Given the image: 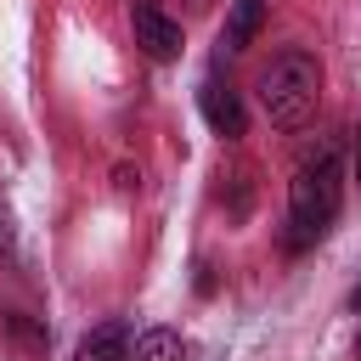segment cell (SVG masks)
<instances>
[{
	"instance_id": "obj_13",
	"label": "cell",
	"mask_w": 361,
	"mask_h": 361,
	"mask_svg": "<svg viewBox=\"0 0 361 361\" xmlns=\"http://www.w3.org/2000/svg\"><path fill=\"white\" fill-rule=\"evenodd\" d=\"M355 355H361V338H355Z\"/></svg>"
},
{
	"instance_id": "obj_4",
	"label": "cell",
	"mask_w": 361,
	"mask_h": 361,
	"mask_svg": "<svg viewBox=\"0 0 361 361\" xmlns=\"http://www.w3.org/2000/svg\"><path fill=\"white\" fill-rule=\"evenodd\" d=\"M197 107H203V118H209V130H214V135H226V141H237V135L248 130V113H243V96H237L231 85H220V79H203V90H197Z\"/></svg>"
},
{
	"instance_id": "obj_8",
	"label": "cell",
	"mask_w": 361,
	"mask_h": 361,
	"mask_svg": "<svg viewBox=\"0 0 361 361\" xmlns=\"http://www.w3.org/2000/svg\"><path fill=\"white\" fill-rule=\"evenodd\" d=\"M0 327H6V338L17 344V355H28V361H39V355H45V344H51V333H45L34 316H23V310L0 316Z\"/></svg>"
},
{
	"instance_id": "obj_12",
	"label": "cell",
	"mask_w": 361,
	"mask_h": 361,
	"mask_svg": "<svg viewBox=\"0 0 361 361\" xmlns=\"http://www.w3.org/2000/svg\"><path fill=\"white\" fill-rule=\"evenodd\" d=\"M350 310H355V316H361V282H355V288H350Z\"/></svg>"
},
{
	"instance_id": "obj_6",
	"label": "cell",
	"mask_w": 361,
	"mask_h": 361,
	"mask_svg": "<svg viewBox=\"0 0 361 361\" xmlns=\"http://www.w3.org/2000/svg\"><path fill=\"white\" fill-rule=\"evenodd\" d=\"M259 23H265V0H231V17H226V34H220V45L237 56V51H248L254 45V34H259Z\"/></svg>"
},
{
	"instance_id": "obj_10",
	"label": "cell",
	"mask_w": 361,
	"mask_h": 361,
	"mask_svg": "<svg viewBox=\"0 0 361 361\" xmlns=\"http://www.w3.org/2000/svg\"><path fill=\"white\" fill-rule=\"evenodd\" d=\"M350 175H355V186H361V130H355V158H350Z\"/></svg>"
},
{
	"instance_id": "obj_1",
	"label": "cell",
	"mask_w": 361,
	"mask_h": 361,
	"mask_svg": "<svg viewBox=\"0 0 361 361\" xmlns=\"http://www.w3.org/2000/svg\"><path fill=\"white\" fill-rule=\"evenodd\" d=\"M338 197H344V169H338V152L322 147L310 164H299L293 186H288V248L305 254L310 243L327 237V226L338 220Z\"/></svg>"
},
{
	"instance_id": "obj_5",
	"label": "cell",
	"mask_w": 361,
	"mask_h": 361,
	"mask_svg": "<svg viewBox=\"0 0 361 361\" xmlns=\"http://www.w3.org/2000/svg\"><path fill=\"white\" fill-rule=\"evenodd\" d=\"M130 327L124 322H102L96 333H85L79 338V350H73V361H130Z\"/></svg>"
},
{
	"instance_id": "obj_9",
	"label": "cell",
	"mask_w": 361,
	"mask_h": 361,
	"mask_svg": "<svg viewBox=\"0 0 361 361\" xmlns=\"http://www.w3.org/2000/svg\"><path fill=\"white\" fill-rule=\"evenodd\" d=\"M0 259H17V226H11L6 197H0Z\"/></svg>"
},
{
	"instance_id": "obj_11",
	"label": "cell",
	"mask_w": 361,
	"mask_h": 361,
	"mask_svg": "<svg viewBox=\"0 0 361 361\" xmlns=\"http://www.w3.org/2000/svg\"><path fill=\"white\" fill-rule=\"evenodd\" d=\"M180 6H186V11H192V17H203V11H209V6H214V0H180Z\"/></svg>"
},
{
	"instance_id": "obj_3",
	"label": "cell",
	"mask_w": 361,
	"mask_h": 361,
	"mask_svg": "<svg viewBox=\"0 0 361 361\" xmlns=\"http://www.w3.org/2000/svg\"><path fill=\"white\" fill-rule=\"evenodd\" d=\"M130 28H135V45H141L152 62H175V56H180V23L164 17L152 0H135V6H130Z\"/></svg>"
},
{
	"instance_id": "obj_7",
	"label": "cell",
	"mask_w": 361,
	"mask_h": 361,
	"mask_svg": "<svg viewBox=\"0 0 361 361\" xmlns=\"http://www.w3.org/2000/svg\"><path fill=\"white\" fill-rule=\"evenodd\" d=\"M180 355H186V344H180L175 327H147L130 344V361H180Z\"/></svg>"
},
{
	"instance_id": "obj_2",
	"label": "cell",
	"mask_w": 361,
	"mask_h": 361,
	"mask_svg": "<svg viewBox=\"0 0 361 361\" xmlns=\"http://www.w3.org/2000/svg\"><path fill=\"white\" fill-rule=\"evenodd\" d=\"M316 102H322V62L299 45L276 51L271 68L259 73V107L276 130H305L316 118Z\"/></svg>"
}]
</instances>
